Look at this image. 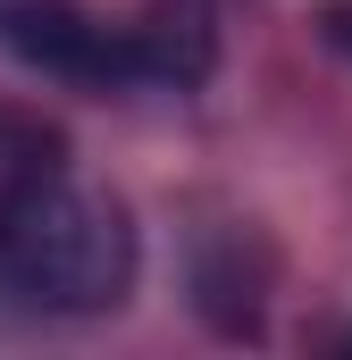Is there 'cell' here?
<instances>
[{
    "mask_svg": "<svg viewBox=\"0 0 352 360\" xmlns=\"http://www.w3.org/2000/svg\"><path fill=\"white\" fill-rule=\"evenodd\" d=\"M0 285L34 310H118L134 285V226L68 160L0 210Z\"/></svg>",
    "mask_w": 352,
    "mask_h": 360,
    "instance_id": "6da1fadb",
    "label": "cell"
},
{
    "mask_svg": "<svg viewBox=\"0 0 352 360\" xmlns=\"http://www.w3.org/2000/svg\"><path fill=\"white\" fill-rule=\"evenodd\" d=\"M8 42H17V59H34L51 76H76V84H126V76H143L134 25H101V17L68 8V0L8 8Z\"/></svg>",
    "mask_w": 352,
    "mask_h": 360,
    "instance_id": "7a4b0ae2",
    "label": "cell"
},
{
    "mask_svg": "<svg viewBox=\"0 0 352 360\" xmlns=\"http://www.w3.org/2000/svg\"><path fill=\"white\" fill-rule=\"evenodd\" d=\"M68 160V143L42 126V117H25V109H0V210L25 193L34 176H51Z\"/></svg>",
    "mask_w": 352,
    "mask_h": 360,
    "instance_id": "3957f363",
    "label": "cell"
},
{
    "mask_svg": "<svg viewBox=\"0 0 352 360\" xmlns=\"http://www.w3.org/2000/svg\"><path fill=\"white\" fill-rule=\"evenodd\" d=\"M319 34H327L336 51H352V0H336V8H327V25H319Z\"/></svg>",
    "mask_w": 352,
    "mask_h": 360,
    "instance_id": "277c9868",
    "label": "cell"
}]
</instances>
